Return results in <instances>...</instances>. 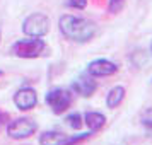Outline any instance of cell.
Wrapping results in <instances>:
<instances>
[{"label":"cell","instance_id":"obj_17","mask_svg":"<svg viewBox=\"0 0 152 145\" xmlns=\"http://www.w3.org/2000/svg\"><path fill=\"white\" fill-rule=\"evenodd\" d=\"M7 121H9V114L5 113V111H0V126L5 125Z\"/></svg>","mask_w":152,"mask_h":145},{"label":"cell","instance_id":"obj_7","mask_svg":"<svg viewBox=\"0 0 152 145\" xmlns=\"http://www.w3.org/2000/svg\"><path fill=\"white\" fill-rule=\"evenodd\" d=\"M14 104L21 111H29L36 108L38 104V94L33 87H21L14 94Z\"/></svg>","mask_w":152,"mask_h":145},{"label":"cell","instance_id":"obj_10","mask_svg":"<svg viewBox=\"0 0 152 145\" xmlns=\"http://www.w3.org/2000/svg\"><path fill=\"white\" fill-rule=\"evenodd\" d=\"M67 138H69V135H65L62 131L48 130L39 135V145H65Z\"/></svg>","mask_w":152,"mask_h":145},{"label":"cell","instance_id":"obj_5","mask_svg":"<svg viewBox=\"0 0 152 145\" xmlns=\"http://www.w3.org/2000/svg\"><path fill=\"white\" fill-rule=\"evenodd\" d=\"M38 130V123L33 118H15L12 121H9L7 125V135L14 140H22V138H29L31 135H34Z\"/></svg>","mask_w":152,"mask_h":145},{"label":"cell","instance_id":"obj_4","mask_svg":"<svg viewBox=\"0 0 152 145\" xmlns=\"http://www.w3.org/2000/svg\"><path fill=\"white\" fill-rule=\"evenodd\" d=\"M50 31V19L41 12L28 15L22 22V33L26 36H34V38H43Z\"/></svg>","mask_w":152,"mask_h":145},{"label":"cell","instance_id":"obj_8","mask_svg":"<svg viewBox=\"0 0 152 145\" xmlns=\"http://www.w3.org/2000/svg\"><path fill=\"white\" fill-rule=\"evenodd\" d=\"M72 90L77 92L79 96H82V97H91L97 90V82L94 80V77L89 75V74L86 72V74L79 75L75 80L72 82Z\"/></svg>","mask_w":152,"mask_h":145},{"label":"cell","instance_id":"obj_14","mask_svg":"<svg viewBox=\"0 0 152 145\" xmlns=\"http://www.w3.org/2000/svg\"><path fill=\"white\" fill-rule=\"evenodd\" d=\"M126 0H108V12L110 14H118L125 7Z\"/></svg>","mask_w":152,"mask_h":145},{"label":"cell","instance_id":"obj_3","mask_svg":"<svg viewBox=\"0 0 152 145\" xmlns=\"http://www.w3.org/2000/svg\"><path fill=\"white\" fill-rule=\"evenodd\" d=\"M45 101H46V104L51 108V111L55 114H62L72 104V90L65 89V87H55V89L46 92Z\"/></svg>","mask_w":152,"mask_h":145},{"label":"cell","instance_id":"obj_13","mask_svg":"<svg viewBox=\"0 0 152 145\" xmlns=\"http://www.w3.org/2000/svg\"><path fill=\"white\" fill-rule=\"evenodd\" d=\"M91 135H92V131H87V133H79V135H69L65 145H77V144H80V142H84V140H87Z\"/></svg>","mask_w":152,"mask_h":145},{"label":"cell","instance_id":"obj_15","mask_svg":"<svg viewBox=\"0 0 152 145\" xmlns=\"http://www.w3.org/2000/svg\"><path fill=\"white\" fill-rule=\"evenodd\" d=\"M140 123L145 126L147 131H152V108H147V109L142 113L140 116Z\"/></svg>","mask_w":152,"mask_h":145},{"label":"cell","instance_id":"obj_9","mask_svg":"<svg viewBox=\"0 0 152 145\" xmlns=\"http://www.w3.org/2000/svg\"><path fill=\"white\" fill-rule=\"evenodd\" d=\"M84 125L89 128V131L96 133L106 125V116L99 111H87L84 114Z\"/></svg>","mask_w":152,"mask_h":145},{"label":"cell","instance_id":"obj_2","mask_svg":"<svg viewBox=\"0 0 152 145\" xmlns=\"http://www.w3.org/2000/svg\"><path fill=\"white\" fill-rule=\"evenodd\" d=\"M46 48V44L41 38L28 36L24 39H19L12 44V53L19 58H38L43 55V51Z\"/></svg>","mask_w":152,"mask_h":145},{"label":"cell","instance_id":"obj_1","mask_svg":"<svg viewBox=\"0 0 152 145\" xmlns=\"http://www.w3.org/2000/svg\"><path fill=\"white\" fill-rule=\"evenodd\" d=\"M58 29L67 39L75 43H87L96 34L94 22L72 14H63L58 19Z\"/></svg>","mask_w":152,"mask_h":145},{"label":"cell","instance_id":"obj_19","mask_svg":"<svg viewBox=\"0 0 152 145\" xmlns=\"http://www.w3.org/2000/svg\"><path fill=\"white\" fill-rule=\"evenodd\" d=\"M2 74H4V72H2V70H0V77H2Z\"/></svg>","mask_w":152,"mask_h":145},{"label":"cell","instance_id":"obj_11","mask_svg":"<svg viewBox=\"0 0 152 145\" xmlns=\"http://www.w3.org/2000/svg\"><path fill=\"white\" fill-rule=\"evenodd\" d=\"M125 96H126V89H125L123 85H115V87H111L110 92L106 94V106H108L110 109H115V108H118L120 104L123 103Z\"/></svg>","mask_w":152,"mask_h":145},{"label":"cell","instance_id":"obj_16","mask_svg":"<svg viewBox=\"0 0 152 145\" xmlns=\"http://www.w3.org/2000/svg\"><path fill=\"white\" fill-rule=\"evenodd\" d=\"M67 5L70 9H77V10H84L87 7V0H67Z\"/></svg>","mask_w":152,"mask_h":145},{"label":"cell","instance_id":"obj_6","mask_svg":"<svg viewBox=\"0 0 152 145\" xmlns=\"http://www.w3.org/2000/svg\"><path fill=\"white\" fill-rule=\"evenodd\" d=\"M86 72L89 75H92L94 79H97V77H110L118 72V63L111 62L108 58H96V60L87 63V70Z\"/></svg>","mask_w":152,"mask_h":145},{"label":"cell","instance_id":"obj_18","mask_svg":"<svg viewBox=\"0 0 152 145\" xmlns=\"http://www.w3.org/2000/svg\"><path fill=\"white\" fill-rule=\"evenodd\" d=\"M149 50H151V55H152V41H151V46H149Z\"/></svg>","mask_w":152,"mask_h":145},{"label":"cell","instance_id":"obj_12","mask_svg":"<svg viewBox=\"0 0 152 145\" xmlns=\"http://www.w3.org/2000/svg\"><path fill=\"white\" fill-rule=\"evenodd\" d=\"M65 121L69 125L70 128H74V130H80L84 125V118L80 113H70L69 116L65 118Z\"/></svg>","mask_w":152,"mask_h":145}]
</instances>
